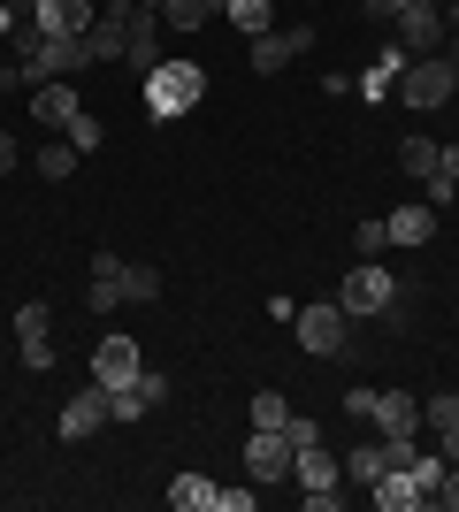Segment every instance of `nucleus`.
I'll return each mask as SVG.
<instances>
[{
	"mask_svg": "<svg viewBox=\"0 0 459 512\" xmlns=\"http://www.w3.org/2000/svg\"><path fill=\"white\" fill-rule=\"evenodd\" d=\"M199 100H207V69L199 62H153L146 69V115L176 123V115H192Z\"/></svg>",
	"mask_w": 459,
	"mask_h": 512,
	"instance_id": "f257e3e1",
	"label": "nucleus"
},
{
	"mask_svg": "<svg viewBox=\"0 0 459 512\" xmlns=\"http://www.w3.org/2000/svg\"><path fill=\"white\" fill-rule=\"evenodd\" d=\"M391 299H398V276L383 268V260H352V268H345V283H337V306H345V321L383 314Z\"/></svg>",
	"mask_w": 459,
	"mask_h": 512,
	"instance_id": "f03ea898",
	"label": "nucleus"
},
{
	"mask_svg": "<svg viewBox=\"0 0 459 512\" xmlns=\"http://www.w3.org/2000/svg\"><path fill=\"white\" fill-rule=\"evenodd\" d=\"M398 100L421 107V115H429V107H444V100H459L452 62H444V54H414V62H406V77H398Z\"/></svg>",
	"mask_w": 459,
	"mask_h": 512,
	"instance_id": "7ed1b4c3",
	"label": "nucleus"
},
{
	"mask_svg": "<svg viewBox=\"0 0 459 512\" xmlns=\"http://www.w3.org/2000/svg\"><path fill=\"white\" fill-rule=\"evenodd\" d=\"M291 337H299L314 360H337V352H345V306H337V299L299 306V314H291Z\"/></svg>",
	"mask_w": 459,
	"mask_h": 512,
	"instance_id": "20e7f679",
	"label": "nucleus"
},
{
	"mask_svg": "<svg viewBox=\"0 0 459 512\" xmlns=\"http://www.w3.org/2000/svg\"><path fill=\"white\" fill-rule=\"evenodd\" d=\"M23 85H54V77H77V69H92L85 62V39H39V54H23Z\"/></svg>",
	"mask_w": 459,
	"mask_h": 512,
	"instance_id": "39448f33",
	"label": "nucleus"
},
{
	"mask_svg": "<svg viewBox=\"0 0 459 512\" xmlns=\"http://www.w3.org/2000/svg\"><path fill=\"white\" fill-rule=\"evenodd\" d=\"M23 16L39 23L46 39H85L92 23H100V0H31Z\"/></svg>",
	"mask_w": 459,
	"mask_h": 512,
	"instance_id": "423d86ee",
	"label": "nucleus"
},
{
	"mask_svg": "<svg viewBox=\"0 0 459 512\" xmlns=\"http://www.w3.org/2000/svg\"><path fill=\"white\" fill-rule=\"evenodd\" d=\"M115 413H108V390L92 383V390H77V398H69L62 406V421H54V436H62V444H85V436H100V428H108Z\"/></svg>",
	"mask_w": 459,
	"mask_h": 512,
	"instance_id": "0eeeda50",
	"label": "nucleus"
},
{
	"mask_svg": "<svg viewBox=\"0 0 459 512\" xmlns=\"http://www.w3.org/2000/svg\"><path fill=\"white\" fill-rule=\"evenodd\" d=\"M77 115H85V107H77V92H69V77H54V85H31V123H39L46 138H62Z\"/></svg>",
	"mask_w": 459,
	"mask_h": 512,
	"instance_id": "6e6552de",
	"label": "nucleus"
},
{
	"mask_svg": "<svg viewBox=\"0 0 459 512\" xmlns=\"http://www.w3.org/2000/svg\"><path fill=\"white\" fill-rule=\"evenodd\" d=\"M245 474H253V482H291L284 428H253V444H245Z\"/></svg>",
	"mask_w": 459,
	"mask_h": 512,
	"instance_id": "1a4fd4ad",
	"label": "nucleus"
},
{
	"mask_svg": "<svg viewBox=\"0 0 459 512\" xmlns=\"http://www.w3.org/2000/svg\"><path fill=\"white\" fill-rule=\"evenodd\" d=\"M146 367H138V344L131 337H100V352H92V383L100 390H123V383H138Z\"/></svg>",
	"mask_w": 459,
	"mask_h": 512,
	"instance_id": "9d476101",
	"label": "nucleus"
},
{
	"mask_svg": "<svg viewBox=\"0 0 459 512\" xmlns=\"http://www.w3.org/2000/svg\"><path fill=\"white\" fill-rule=\"evenodd\" d=\"M16 352L31 375H46L54 367V329H46V306H16Z\"/></svg>",
	"mask_w": 459,
	"mask_h": 512,
	"instance_id": "9b49d317",
	"label": "nucleus"
},
{
	"mask_svg": "<svg viewBox=\"0 0 459 512\" xmlns=\"http://www.w3.org/2000/svg\"><path fill=\"white\" fill-rule=\"evenodd\" d=\"M391 39L406 46V54H444V39H452V31H444L437 8H406V16L391 23Z\"/></svg>",
	"mask_w": 459,
	"mask_h": 512,
	"instance_id": "f8f14e48",
	"label": "nucleus"
},
{
	"mask_svg": "<svg viewBox=\"0 0 459 512\" xmlns=\"http://www.w3.org/2000/svg\"><path fill=\"white\" fill-rule=\"evenodd\" d=\"M306 46H314V23H291V31H261V39H253V69H261V77H276V69H284L291 54H306Z\"/></svg>",
	"mask_w": 459,
	"mask_h": 512,
	"instance_id": "ddd939ff",
	"label": "nucleus"
},
{
	"mask_svg": "<svg viewBox=\"0 0 459 512\" xmlns=\"http://www.w3.org/2000/svg\"><path fill=\"white\" fill-rule=\"evenodd\" d=\"M414 428H421L414 390H375V436H414Z\"/></svg>",
	"mask_w": 459,
	"mask_h": 512,
	"instance_id": "4468645a",
	"label": "nucleus"
},
{
	"mask_svg": "<svg viewBox=\"0 0 459 512\" xmlns=\"http://www.w3.org/2000/svg\"><path fill=\"white\" fill-rule=\"evenodd\" d=\"M291 482L299 490H329V482H345V467H337L329 444H306V451H291Z\"/></svg>",
	"mask_w": 459,
	"mask_h": 512,
	"instance_id": "2eb2a0df",
	"label": "nucleus"
},
{
	"mask_svg": "<svg viewBox=\"0 0 459 512\" xmlns=\"http://www.w3.org/2000/svg\"><path fill=\"white\" fill-rule=\"evenodd\" d=\"M383 230H391V245H429V230H437V207H429V199H406L398 214H383Z\"/></svg>",
	"mask_w": 459,
	"mask_h": 512,
	"instance_id": "dca6fc26",
	"label": "nucleus"
},
{
	"mask_svg": "<svg viewBox=\"0 0 459 512\" xmlns=\"http://www.w3.org/2000/svg\"><path fill=\"white\" fill-rule=\"evenodd\" d=\"M337 467H345V482H360V490H375V482L391 474V451H383V436H368V444H352L345 459H337Z\"/></svg>",
	"mask_w": 459,
	"mask_h": 512,
	"instance_id": "f3484780",
	"label": "nucleus"
},
{
	"mask_svg": "<svg viewBox=\"0 0 459 512\" xmlns=\"http://www.w3.org/2000/svg\"><path fill=\"white\" fill-rule=\"evenodd\" d=\"M85 306H100V314H108V306H123V260H115V253H92V291H85Z\"/></svg>",
	"mask_w": 459,
	"mask_h": 512,
	"instance_id": "a211bd4d",
	"label": "nucleus"
},
{
	"mask_svg": "<svg viewBox=\"0 0 459 512\" xmlns=\"http://www.w3.org/2000/svg\"><path fill=\"white\" fill-rule=\"evenodd\" d=\"M375 505H383V512H421V505H429V490H421V482H414V474H383V482H375Z\"/></svg>",
	"mask_w": 459,
	"mask_h": 512,
	"instance_id": "6ab92c4d",
	"label": "nucleus"
},
{
	"mask_svg": "<svg viewBox=\"0 0 459 512\" xmlns=\"http://www.w3.org/2000/svg\"><path fill=\"white\" fill-rule=\"evenodd\" d=\"M169 505L176 512H222V490L207 482V474H176V482H169Z\"/></svg>",
	"mask_w": 459,
	"mask_h": 512,
	"instance_id": "aec40b11",
	"label": "nucleus"
},
{
	"mask_svg": "<svg viewBox=\"0 0 459 512\" xmlns=\"http://www.w3.org/2000/svg\"><path fill=\"white\" fill-rule=\"evenodd\" d=\"M131 62L138 69L161 62V16H153V8H138V16H131Z\"/></svg>",
	"mask_w": 459,
	"mask_h": 512,
	"instance_id": "412c9836",
	"label": "nucleus"
},
{
	"mask_svg": "<svg viewBox=\"0 0 459 512\" xmlns=\"http://www.w3.org/2000/svg\"><path fill=\"white\" fill-rule=\"evenodd\" d=\"M222 8H230V0H161V23H169V31H199V23L222 16Z\"/></svg>",
	"mask_w": 459,
	"mask_h": 512,
	"instance_id": "4be33fe9",
	"label": "nucleus"
},
{
	"mask_svg": "<svg viewBox=\"0 0 459 512\" xmlns=\"http://www.w3.org/2000/svg\"><path fill=\"white\" fill-rule=\"evenodd\" d=\"M77 161H85V153L69 146V138H46V146H39V176H46V184H69V176H77Z\"/></svg>",
	"mask_w": 459,
	"mask_h": 512,
	"instance_id": "5701e85b",
	"label": "nucleus"
},
{
	"mask_svg": "<svg viewBox=\"0 0 459 512\" xmlns=\"http://www.w3.org/2000/svg\"><path fill=\"white\" fill-rule=\"evenodd\" d=\"M161 299V268H146V260H123V306H153Z\"/></svg>",
	"mask_w": 459,
	"mask_h": 512,
	"instance_id": "b1692460",
	"label": "nucleus"
},
{
	"mask_svg": "<svg viewBox=\"0 0 459 512\" xmlns=\"http://www.w3.org/2000/svg\"><path fill=\"white\" fill-rule=\"evenodd\" d=\"M222 16L238 23L245 39H261V31H276V8H268V0H230V8H222Z\"/></svg>",
	"mask_w": 459,
	"mask_h": 512,
	"instance_id": "393cba45",
	"label": "nucleus"
},
{
	"mask_svg": "<svg viewBox=\"0 0 459 512\" xmlns=\"http://www.w3.org/2000/svg\"><path fill=\"white\" fill-rule=\"evenodd\" d=\"M398 161H406V176H414V184H429V176H437V138H406V146H398Z\"/></svg>",
	"mask_w": 459,
	"mask_h": 512,
	"instance_id": "a878e982",
	"label": "nucleus"
},
{
	"mask_svg": "<svg viewBox=\"0 0 459 512\" xmlns=\"http://www.w3.org/2000/svg\"><path fill=\"white\" fill-rule=\"evenodd\" d=\"M391 253V230H383V222H360V230H352V260H383Z\"/></svg>",
	"mask_w": 459,
	"mask_h": 512,
	"instance_id": "bb28decb",
	"label": "nucleus"
},
{
	"mask_svg": "<svg viewBox=\"0 0 459 512\" xmlns=\"http://www.w3.org/2000/svg\"><path fill=\"white\" fill-rule=\"evenodd\" d=\"M291 406H284V390H253V428H284Z\"/></svg>",
	"mask_w": 459,
	"mask_h": 512,
	"instance_id": "cd10ccee",
	"label": "nucleus"
},
{
	"mask_svg": "<svg viewBox=\"0 0 459 512\" xmlns=\"http://www.w3.org/2000/svg\"><path fill=\"white\" fill-rule=\"evenodd\" d=\"M421 421H429V428H452L459 421V390H437V398L421 406Z\"/></svg>",
	"mask_w": 459,
	"mask_h": 512,
	"instance_id": "c85d7f7f",
	"label": "nucleus"
},
{
	"mask_svg": "<svg viewBox=\"0 0 459 512\" xmlns=\"http://www.w3.org/2000/svg\"><path fill=\"white\" fill-rule=\"evenodd\" d=\"M284 444H291V451L322 444V421H299V413H291V421H284Z\"/></svg>",
	"mask_w": 459,
	"mask_h": 512,
	"instance_id": "c756f323",
	"label": "nucleus"
},
{
	"mask_svg": "<svg viewBox=\"0 0 459 512\" xmlns=\"http://www.w3.org/2000/svg\"><path fill=\"white\" fill-rule=\"evenodd\" d=\"M62 138H69V146H77V153H92V146H100V123H92V115H77V123H69Z\"/></svg>",
	"mask_w": 459,
	"mask_h": 512,
	"instance_id": "7c9ffc66",
	"label": "nucleus"
},
{
	"mask_svg": "<svg viewBox=\"0 0 459 512\" xmlns=\"http://www.w3.org/2000/svg\"><path fill=\"white\" fill-rule=\"evenodd\" d=\"M360 16H368V23H398V16H406V0H360Z\"/></svg>",
	"mask_w": 459,
	"mask_h": 512,
	"instance_id": "2f4dec72",
	"label": "nucleus"
},
{
	"mask_svg": "<svg viewBox=\"0 0 459 512\" xmlns=\"http://www.w3.org/2000/svg\"><path fill=\"white\" fill-rule=\"evenodd\" d=\"M345 413H352V421H375V390L352 383V390H345Z\"/></svg>",
	"mask_w": 459,
	"mask_h": 512,
	"instance_id": "473e14b6",
	"label": "nucleus"
},
{
	"mask_svg": "<svg viewBox=\"0 0 459 512\" xmlns=\"http://www.w3.org/2000/svg\"><path fill=\"white\" fill-rule=\"evenodd\" d=\"M429 505H444V512H459V467H444V482H437V497Z\"/></svg>",
	"mask_w": 459,
	"mask_h": 512,
	"instance_id": "72a5a7b5",
	"label": "nucleus"
},
{
	"mask_svg": "<svg viewBox=\"0 0 459 512\" xmlns=\"http://www.w3.org/2000/svg\"><path fill=\"white\" fill-rule=\"evenodd\" d=\"M345 505V490H337V482H329V490H306V512H337Z\"/></svg>",
	"mask_w": 459,
	"mask_h": 512,
	"instance_id": "f704fd0d",
	"label": "nucleus"
},
{
	"mask_svg": "<svg viewBox=\"0 0 459 512\" xmlns=\"http://www.w3.org/2000/svg\"><path fill=\"white\" fill-rule=\"evenodd\" d=\"M437 451H444V467H459V421H452V428H437Z\"/></svg>",
	"mask_w": 459,
	"mask_h": 512,
	"instance_id": "c9c22d12",
	"label": "nucleus"
},
{
	"mask_svg": "<svg viewBox=\"0 0 459 512\" xmlns=\"http://www.w3.org/2000/svg\"><path fill=\"white\" fill-rule=\"evenodd\" d=\"M16 161H23V146H16V138H8V130H0V176L16 169Z\"/></svg>",
	"mask_w": 459,
	"mask_h": 512,
	"instance_id": "e433bc0d",
	"label": "nucleus"
},
{
	"mask_svg": "<svg viewBox=\"0 0 459 512\" xmlns=\"http://www.w3.org/2000/svg\"><path fill=\"white\" fill-rule=\"evenodd\" d=\"M444 62H452V85H459V31L444 39Z\"/></svg>",
	"mask_w": 459,
	"mask_h": 512,
	"instance_id": "4c0bfd02",
	"label": "nucleus"
},
{
	"mask_svg": "<svg viewBox=\"0 0 459 512\" xmlns=\"http://www.w3.org/2000/svg\"><path fill=\"white\" fill-rule=\"evenodd\" d=\"M0 31H16V8H8V0H0Z\"/></svg>",
	"mask_w": 459,
	"mask_h": 512,
	"instance_id": "58836bf2",
	"label": "nucleus"
},
{
	"mask_svg": "<svg viewBox=\"0 0 459 512\" xmlns=\"http://www.w3.org/2000/svg\"><path fill=\"white\" fill-rule=\"evenodd\" d=\"M406 8H437V0H406Z\"/></svg>",
	"mask_w": 459,
	"mask_h": 512,
	"instance_id": "ea45409f",
	"label": "nucleus"
}]
</instances>
